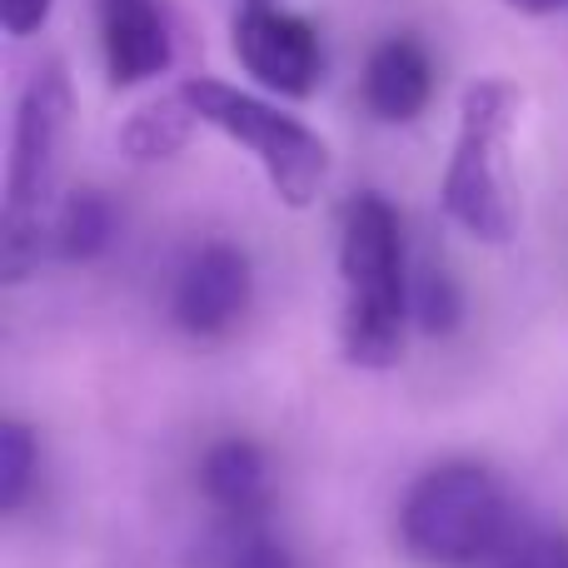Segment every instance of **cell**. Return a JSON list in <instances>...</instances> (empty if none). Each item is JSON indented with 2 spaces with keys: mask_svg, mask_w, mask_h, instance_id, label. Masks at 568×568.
Wrapping results in <instances>:
<instances>
[{
  "mask_svg": "<svg viewBox=\"0 0 568 568\" xmlns=\"http://www.w3.org/2000/svg\"><path fill=\"white\" fill-rule=\"evenodd\" d=\"M190 120H195V110L185 105V95H170V100H155V105H145L135 120L125 125V150L135 160H165L175 155L180 145H185L190 135Z\"/></svg>",
  "mask_w": 568,
  "mask_h": 568,
  "instance_id": "8fae6325",
  "label": "cell"
},
{
  "mask_svg": "<svg viewBox=\"0 0 568 568\" xmlns=\"http://www.w3.org/2000/svg\"><path fill=\"white\" fill-rule=\"evenodd\" d=\"M514 10H529V16H549V10H559L564 0H509Z\"/></svg>",
  "mask_w": 568,
  "mask_h": 568,
  "instance_id": "ac0fdd59",
  "label": "cell"
},
{
  "mask_svg": "<svg viewBox=\"0 0 568 568\" xmlns=\"http://www.w3.org/2000/svg\"><path fill=\"white\" fill-rule=\"evenodd\" d=\"M434 95V65L429 50L409 36H394L384 45H374L369 65H364V105L389 125L414 120Z\"/></svg>",
  "mask_w": 568,
  "mask_h": 568,
  "instance_id": "9c48e42d",
  "label": "cell"
},
{
  "mask_svg": "<svg viewBox=\"0 0 568 568\" xmlns=\"http://www.w3.org/2000/svg\"><path fill=\"white\" fill-rule=\"evenodd\" d=\"M499 568H568V539L544 529H514L499 549Z\"/></svg>",
  "mask_w": 568,
  "mask_h": 568,
  "instance_id": "5bb4252c",
  "label": "cell"
},
{
  "mask_svg": "<svg viewBox=\"0 0 568 568\" xmlns=\"http://www.w3.org/2000/svg\"><path fill=\"white\" fill-rule=\"evenodd\" d=\"M339 270L349 284L344 359L354 369H394L404 359L409 280H404V230L384 195H359L344 210Z\"/></svg>",
  "mask_w": 568,
  "mask_h": 568,
  "instance_id": "6da1fadb",
  "label": "cell"
},
{
  "mask_svg": "<svg viewBox=\"0 0 568 568\" xmlns=\"http://www.w3.org/2000/svg\"><path fill=\"white\" fill-rule=\"evenodd\" d=\"M419 320L429 334H444L454 329V320H459V300H454V284L444 275H429L419 290Z\"/></svg>",
  "mask_w": 568,
  "mask_h": 568,
  "instance_id": "9a60e30c",
  "label": "cell"
},
{
  "mask_svg": "<svg viewBox=\"0 0 568 568\" xmlns=\"http://www.w3.org/2000/svg\"><path fill=\"white\" fill-rule=\"evenodd\" d=\"M100 45L110 85H140L170 65V36L155 0H100Z\"/></svg>",
  "mask_w": 568,
  "mask_h": 568,
  "instance_id": "ba28073f",
  "label": "cell"
},
{
  "mask_svg": "<svg viewBox=\"0 0 568 568\" xmlns=\"http://www.w3.org/2000/svg\"><path fill=\"white\" fill-rule=\"evenodd\" d=\"M50 16V0H0V26L10 30V36H30V30H40Z\"/></svg>",
  "mask_w": 568,
  "mask_h": 568,
  "instance_id": "2e32d148",
  "label": "cell"
},
{
  "mask_svg": "<svg viewBox=\"0 0 568 568\" xmlns=\"http://www.w3.org/2000/svg\"><path fill=\"white\" fill-rule=\"evenodd\" d=\"M200 484L210 504H220L230 519H255L265 504V454L250 439H220L200 464Z\"/></svg>",
  "mask_w": 568,
  "mask_h": 568,
  "instance_id": "30bf717a",
  "label": "cell"
},
{
  "mask_svg": "<svg viewBox=\"0 0 568 568\" xmlns=\"http://www.w3.org/2000/svg\"><path fill=\"white\" fill-rule=\"evenodd\" d=\"M110 230H115V215H110V200L100 190H80V195L65 200L55 225V245L65 260H95L100 250L110 245Z\"/></svg>",
  "mask_w": 568,
  "mask_h": 568,
  "instance_id": "7c38bea8",
  "label": "cell"
},
{
  "mask_svg": "<svg viewBox=\"0 0 568 568\" xmlns=\"http://www.w3.org/2000/svg\"><path fill=\"white\" fill-rule=\"evenodd\" d=\"M70 115V80L60 60H45L26 85L16 115V145H10V180H6V280H26L40 255V210L55 175L60 130Z\"/></svg>",
  "mask_w": 568,
  "mask_h": 568,
  "instance_id": "5b68a950",
  "label": "cell"
},
{
  "mask_svg": "<svg viewBox=\"0 0 568 568\" xmlns=\"http://www.w3.org/2000/svg\"><path fill=\"white\" fill-rule=\"evenodd\" d=\"M230 568H290V554H284L275 539H265V534H250V539L235 549Z\"/></svg>",
  "mask_w": 568,
  "mask_h": 568,
  "instance_id": "e0dca14e",
  "label": "cell"
},
{
  "mask_svg": "<svg viewBox=\"0 0 568 568\" xmlns=\"http://www.w3.org/2000/svg\"><path fill=\"white\" fill-rule=\"evenodd\" d=\"M404 549L429 568H474L499 559L514 514L499 479L484 464H439L409 489L399 514Z\"/></svg>",
  "mask_w": 568,
  "mask_h": 568,
  "instance_id": "7a4b0ae2",
  "label": "cell"
},
{
  "mask_svg": "<svg viewBox=\"0 0 568 568\" xmlns=\"http://www.w3.org/2000/svg\"><path fill=\"white\" fill-rule=\"evenodd\" d=\"M250 260L235 245H200L175 280V320L195 339L230 334L250 310Z\"/></svg>",
  "mask_w": 568,
  "mask_h": 568,
  "instance_id": "52a82bcc",
  "label": "cell"
},
{
  "mask_svg": "<svg viewBox=\"0 0 568 568\" xmlns=\"http://www.w3.org/2000/svg\"><path fill=\"white\" fill-rule=\"evenodd\" d=\"M30 474H36V434L20 419L0 424V509H20L30 494Z\"/></svg>",
  "mask_w": 568,
  "mask_h": 568,
  "instance_id": "4fadbf2b",
  "label": "cell"
},
{
  "mask_svg": "<svg viewBox=\"0 0 568 568\" xmlns=\"http://www.w3.org/2000/svg\"><path fill=\"white\" fill-rule=\"evenodd\" d=\"M245 6H270V0H245Z\"/></svg>",
  "mask_w": 568,
  "mask_h": 568,
  "instance_id": "d6986e66",
  "label": "cell"
},
{
  "mask_svg": "<svg viewBox=\"0 0 568 568\" xmlns=\"http://www.w3.org/2000/svg\"><path fill=\"white\" fill-rule=\"evenodd\" d=\"M180 95L195 110V120L215 125L220 135L245 145L265 165L270 185H275L284 205H314V195L324 190V175H329V150L310 125H300L294 115H280L275 105H265V100L245 95L235 85H220V80H185Z\"/></svg>",
  "mask_w": 568,
  "mask_h": 568,
  "instance_id": "277c9868",
  "label": "cell"
},
{
  "mask_svg": "<svg viewBox=\"0 0 568 568\" xmlns=\"http://www.w3.org/2000/svg\"><path fill=\"white\" fill-rule=\"evenodd\" d=\"M235 50L260 85L304 100L324 75V50L310 20L275 6H245L235 20Z\"/></svg>",
  "mask_w": 568,
  "mask_h": 568,
  "instance_id": "8992f818",
  "label": "cell"
},
{
  "mask_svg": "<svg viewBox=\"0 0 568 568\" xmlns=\"http://www.w3.org/2000/svg\"><path fill=\"white\" fill-rule=\"evenodd\" d=\"M519 115V90L509 80H479L464 90L459 140L444 175V210L469 230L474 240L504 245L519 225L509 185V130Z\"/></svg>",
  "mask_w": 568,
  "mask_h": 568,
  "instance_id": "3957f363",
  "label": "cell"
}]
</instances>
